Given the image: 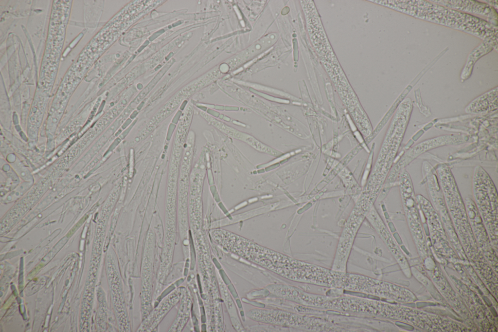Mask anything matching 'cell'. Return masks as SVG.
I'll use <instances>...</instances> for the list:
<instances>
[{
  "label": "cell",
  "instance_id": "cell-2",
  "mask_svg": "<svg viewBox=\"0 0 498 332\" xmlns=\"http://www.w3.org/2000/svg\"><path fill=\"white\" fill-rule=\"evenodd\" d=\"M472 180L474 203L491 237L497 242L498 204L495 185L487 172L479 166L474 169Z\"/></svg>",
  "mask_w": 498,
  "mask_h": 332
},
{
  "label": "cell",
  "instance_id": "cell-1",
  "mask_svg": "<svg viewBox=\"0 0 498 332\" xmlns=\"http://www.w3.org/2000/svg\"><path fill=\"white\" fill-rule=\"evenodd\" d=\"M405 13L473 34L492 46L498 43L497 27L468 13L425 0H408Z\"/></svg>",
  "mask_w": 498,
  "mask_h": 332
},
{
  "label": "cell",
  "instance_id": "cell-3",
  "mask_svg": "<svg viewBox=\"0 0 498 332\" xmlns=\"http://www.w3.org/2000/svg\"><path fill=\"white\" fill-rule=\"evenodd\" d=\"M446 7L487 18L488 22L494 26L498 25V13L489 4L474 0H430Z\"/></svg>",
  "mask_w": 498,
  "mask_h": 332
},
{
  "label": "cell",
  "instance_id": "cell-5",
  "mask_svg": "<svg viewBox=\"0 0 498 332\" xmlns=\"http://www.w3.org/2000/svg\"><path fill=\"white\" fill-rule=\"evenodd\" d=\"M485 2H487L489 4H490L493 6L496 7L497 9L498 7V1L497 0H485ZM492 6V7H493Z\"/></svg>",
  "mask_w": 498,
  "mask_h": 332
},
{
  "label": "cell",
  "instance_id": "cell-4",
  "mask_svg": "<svg viewBox=\"0 0 498 332\" xmlns=\"http://www.w3.org/2000/svg\"><path fill=\"white\" fill-rule=\"evenodd\" d=\"M498 108V87L478 96L465 108L467 113L477 114L490 112Z\"/></svg>",
  "mask_w": 498,
  "mask_h": 332
}]
</instances>
